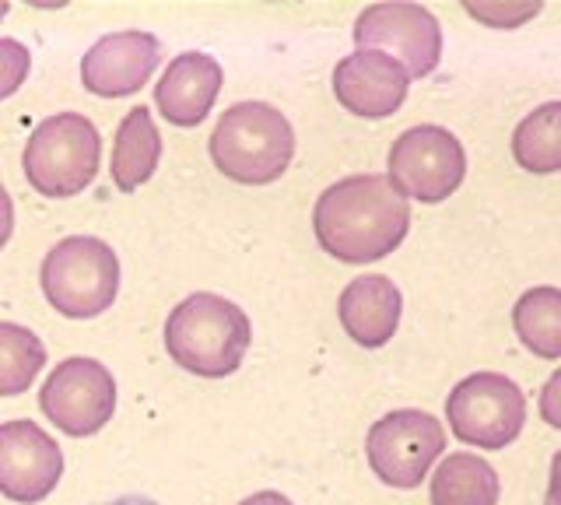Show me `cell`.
<instances>
[{"label": "cell", "mask_w": 561, "mask_h": 505, "mask_svg": "<svg viewBox=\"0 0 561 505\" xmlns=\"http://www.w3.org/2000/svg\"><path fill=\"white\" fill-rule=\"evenodd\" d=\"M312 229L330 256L344 264H373L403 242L411 229V207L390 180L365 172L323 190L312 211Z\"/></svg>", "instance_id": "1"}, {"label": "cell", "mask_w": 561, "mask_h": 505, "mask_svg": "<svg viewBox=\"0 0 561 505\" xmlns=\"http://www.w3.org/2000/svg\"><path fill=\"white\" fill-rule=\"evenodd\" d=\"M250 317L215 291L183 299L165 320V347L186 372L204 379L232 376L250 352Z\"/></svg>", "instance_id": "2"}, {"label": "cell", "mask_w": 561, "mask_h": 505, "mask_svg": "<svg viewBox=\"0 0 561 505\" xmlns=\"http://www.w3.org/2000/svg\"><path fill=\"white\" fill-rule=\"evenodd\" d=\"M210 159L236 183H274L295 159V130L267 102H236L210 134Z\"/></svg>", "instance_id": "3"}, {"label": "cell", "mask_w": 561, "mask_h": 505, "mask_svg": "<svg viewBox=\"0 0 561 505\" xmlns=\"http://www.w3.org/2000/svg\"><path fill=\"white\" fill-rule=\"evenodd\" d=\"M102 137L92 119L81 113H57L32 130L22 169L43 197L64 200L75 197L99 176Z\"/></svg>", "instance_id": "4"}, {"label": "cell", "mask_w": 561, "mask_h": 505, "mask_svg": "<svg viewBox=\"0 0 561 505\" xmlns=\"http://www.w3.org/2000/svg\"><path fill=\"white\" fill-rule=\"evenodd\" d=\"M46 302L70 320H92L113 306L119 291V260L110 242L95 236H70L43 260Z\"/></svg>", "instance_id": "5"}, {"label": "cell", "mask_w": 561, "mask_h": 505, "mask_svg": "<svg viewBox=\"0 0 561 505\" xmlns=\"http://www.w3.org/2000/svg\"><path fill=\"white\" fill-rule=\"evenodd\" d=\"M449 428L460 443L478 449H505L523 432L526 397L499 372H473L446 400Z\"/></svg>", "instance_id": "6"}, {"label": "cell", "mask_w": 561, "mask_h": 505, "mask_svg": "<svg viewBox=\"0 0 561 505\" xmlns=\"http://www.w3.org/2000/svg\"><path fill=\"white\" fill-rule=\"evenodd\" d=\"M446 449V428L428 411H390L368 428L365 452L376 478L390 487H417Z\"/></svg>", "instance_id": "7"}, {"label": "cell", "mask_w": 561, "mask_h": 505, "mask_svg": "<svg viewBox=\"0 0 561 505\" xmlns=\"http://www.w3.org/2000/svg\"><path fill=\"white\" fill-rule=\"evenodd\" d=\"M467 176L463 145L446 127H411L390 148V183L397 194L421 204H438Z\"/></svg>", "instance_id": "8"}, {"label": "cell", "mask_w": 561, "mask_h": 505, "mask_svg": "<svg viewBox=\"0 0 561 505\" xmlns=\"http://www.w3.org/2000/svg\"><path fill=\"white\" fill-rule=\"evenodd\" d=\"M39 408L60 432L84 439L116 411V379L95 358H64L39 390Z\"/></svg>", "instance_id": "9"}, {"label": "cell", "mask_w": 561, "mask_h": 505, "mask_svg": "<svg viewBox=\"0 0 561 505\" xmlns=\"http://www.w3.org/2000/svg\"><path fill=\"white\" fill-rule=\"evenodd\" d=\"M358 49L397 60L408 78H425L443 57V28L421 4H373L355 22Z\"/></svg>", "instance_id": "10"}, {"label": "cell", "mask_w": 561, "mask_h": 505, "mask_svg": "<svg viewBox=\"0 0 561 505\" xmlns=\"http://www.w3.org/2000/svg\"><path fill=\"white\" fill-rule=\"evenodd\" d=\"M64 474L60 446L35 422L0 425V495L11 502H43Z\"/></svg>", "instance_id": "11"}, {"label": "cell", "mask_w": 561, "mask_h": 505, "mask_svg": "<svg viewBox=\"0 0 561 505\" xmlns=\"http://www.w3.org/2000/svg\"><path fill=\"white\" fill-rule=\"evenodd\" d=\"M158 64H162V43L151 32H113L84 54L81 81L92 95L119 99L145 89Z\"/></svg>", "instance_id": "12"}, {"label": "cell", "mask_w": 561, "mask_h": 505, "mask_svg": "<svg viewBox=\"0 0 561 505\" xmlns=\"http://www.w3.org/2000/svg\"><path fill=\"white\" fill-rule=\"evenodd\" d=\"M408 71L397 60L373 54V49H358V54L344 57L333 71V95L347 113L365 119L393 116L408 99Z\"/></svg>", "instance_id": "13"}, {"label": "cell", "mask_w": 561, "mask_h": 505, "mask_svg": "<svg viewBox=\"0 0 561 505\" xmlns=\"http://www.w3.org/2000/svg\"><path fill=\"white\" fill-rule=\"evenodd\" d=\"M221 92V64L207 54H183L154 84V106L175 127H197Z\"/></svg>", "instance_id": "14"}, {"label": "cell", "mask_w": 561, "mask_h": 505, "mask_svg": "<svg viewBox=\"0 0 561 505\" xmlns=\"http://www.w3.org/2000/svg\"><path fill=\"white\" fill-rule=\"evenodd\" d=\"M337 312L351 341L362 347H382L397 334L403 299L390 277L365 274V277H355V282L341 291Z\"/></svg>", "instance_id": "15"}, {"label": "cell", "mask_w": 561, "mask_h": 505, "mask_svg": "<svg viewBox=\"0 0 561 505\" xmlns=\"http://www.w3.org/2000/svg\"><path fill=\"white\" fill-rule=\"evenodd\" d=\"M158 159H162V134L154 130V119L148 106H134L116 130V148H113V183L119 190H137L145 186Z\"/></svg>", "instance_id": "16"}, {"label": "cell", "mask_w": 561, "mask_h": 505, "mask_svg": "<svg viewBox=\"0 0 561 505\" xmlns=\"http://www.w3.org/2000/svg\"><path fill=\"white\" fill-rule=\"evenodd\" d=\"M432 505H499V474L473 452H453L432 478Z\"/></svg>", "instance_id": "17"}, {"label": "cell", "mask_w": 561, "mask_h": 505, "mask_svg": "<svg viewBox=\"0 0 561 505\" xmlns=\"http://www.w3.org/2000/svg\"><path fill=\"white\" fill-rule=\"evenodd\" d=\"M513 326L526 352L561 358V288H530L513 309Z\"/></svg>", "instance_id": "18"}, {"label": "cell", "mask_w": 561, "mask_h": 505, "mask_svg": "<svg viewBox=\"0 0 561 505\" xmlns=\"http://www.w3.org/2000/svg\"><path fill=\"white\" fill-rule=\"evenodd\" d=\"M513 154L526 172H561V102H543L513 134Z\"/></svg>", "instance_id": "19"}, {"label": "cell", "mask_w": 561, "mask_h": 505, "mask_svg": "<svg viewBox=\"0 0 561 505\" xmlns=\"http://www.w3.org/2000/svg\"><path fill=\"white\" fill-rule=\"evenodd\" d=\"M46 365V344L28 326L0 323V397L25 393Z\"/></svg>", "instance_id": "20"}, {"label": "cell", "mask_w": 561, "mask_h": 505, "mask_svg": "<svg viewBox=\"0 0 561 505\" xmlns=\"http://www.w3.org/2000/svg\"><path fill=\"white\" fill-rule=\"evenodd\" d=\"M32 57L18 39H0V102L11 99L28 78Z\"/></svg>", "instance_id": "21"}, {"label": "cell", "mask_w": 561, "mask_h": 505, "mask_svg": "<svg viewBox=\"0 0 561 505\" xmlns=\"http://www.w3.org/2000/svg\"><path fill=\"white\" fill-rule=\"evenodd\" d=\"M540 4H467V14L478 22H488L491 28H516L526 19H534Z\"/></svg>", "instance_id": "22"}, {"label": "cell", "mask_w": 561, "mask_h": 505, "mask_svg": "<svg viewBox=\"0 0 561 505\" xmlns=\"http://www.w3.org/2000/svg\"><path fill=\"white\" fill-rule=\"evenodd\" d=\"M540 414H543V422L561 428V369L543 382V390H540Z\"/></svg>", "instance_id": "23"}, {"label": "cell", "mask_w": 561, "mask_h": 505, "mask_svg": "<svg viewBox=\"0 0 561 505\" xmlns=\"http://www.w3.org/2000/svg\"><path fill=\"white\" fill-rule=\"evenodd\" d=\"M14 232V200L4 186H0V250L8 246V239Z\"/></svg>", "instance_id": "24"}, {"label": "cell", "mask_w": 561, "mask_h": 505, "mask_svg": "<svg viewBox=\"0 0 561 505\" xmlns=\"http://www.w3.org/2000/svg\"><path fill=\"white\" fill-rule=\"evenodd\" d=\"M543 505H561V452H554V460H551V484H548Z\"/></svg>", "instance_id": "25"}, {"label": "cell", "mask_w": 561, "mask_h": 505, "mask_svg": "<svg viewBox=\"0 0 561 505\" xmlns=\"http://www.w3.org/2000/svg\"><path fill=\"white\" fill-rule=\"evenodd\" d=\"M239 505H291V498H285L280 492H256L250 498H242Z\"/></svg>", "instance_id": "26"}, {"label": "cell", "mask_w": 561, "mask_h": 505, "mask_svg": "<svg viewBox=\"0 0 561 505\" xmlns=\"http://www.w3.org/2000/svg\"><path fill=\"white\" fill-rule=\"evenodd\" d=\"M99 505H158V502L154 498H145V495H119V498L99 502Z\"/></svg>", "instance_id": "27"}, {"label": "cell", "mask_w": 561, "mask_h": 505, "mask_svg": "<svg viewBox=\"0 0 561 505\" xmlns=\"http://www.w3.org/2000/svg\"><path fill=\"white\" fill-rule=\"evenodd\" d=\"M4 14H8V4H4V0H0V19H4Z\"/></svg>", "instance_id": "28"}]
</instances>
